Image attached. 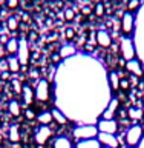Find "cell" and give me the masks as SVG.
<instances>
[{
	"label": "cell",
	"mask_w": 144,
	"mask_h": 148,
	"mask_svg": "<svg viewBox=\"0 0 144 148\" xmlns=\"http://www.w3.org/2000/svg\"><path fill=\"white\" fill-rule=\"evenodd\" d=\"M126 73L130 74V76H135L138 79H143L144 77V68H143V63L140 62V59H132L126 62Z\"/></svg>",
	"instance_id": "30bf717a"
},
{
	"label": "cell",
	"mask_w": 144,
	"mask_h": 148,
	"mask_svg": "<svg viewBox=\"0 0 144 148\" xmlns=\"http://www.w3.org/2000/svg\"><path fill=\"white\" fill-rule=\"evenodd\" d=\"M12 74L11 73H9V71H5V73H0V80H2V82H11L12 80Z\"/></svg>",
	"instance_id": "d590c367"
},
{
	"label": "cell",
	"mask_w": 144,
	"mask_h": 148,
	"mask_svg": "<svg viewBox=\"0 0 144 148\" xmlns=\"http://www.w3.org/2000/svg\"><path fill=\"white\" fill-rule=\"evenodd\" d=\"M121 108V103H120V100L117 99V97H112L110 99V102L107 103V106L104 108V111L101 113L100 119H104V120H114L115 117H117V113L118 110Z\"/></svg>",
	"instance_id": "9c48e42d"
},
{
	"label": "cell",
	"mask_w": 144,
	"mask_h": 148,
	"mask_svg": "<svg viewBox=\"0 0 144 148\" xmlns=\"http://www.w3.org/2000/svg\"><path fill=\"white\" fill-rule=\"evenodd\" d=\"M97 140L101 145V148H120V143L117 140L115 134H106V133H98Z\"/></svg>",
	"instance_id": "7c38bea8"
},
{
	"label": "cell",
	"mask_w": 144,
	"mask_h": 148,
	"mask_svg": "<svg viewBox=\"0 0 144 148\" xmlns=\"http://www.w3.org/2000/svg\"><path fill=\"white\" fill-rule=\"evenodd\" d=\"M52 83L48 82V79L40 77L35 83L34 92H35V102H40V103H46L51 97H52Z\"/></svg>",
	"instance_id": "3957f363"
},
{
	"label": "cell",
	"mask_w": 144,
	"mask_h": 148,
	"mask_svg": "<svg viewBox=\"0 0 144 148\" xmlns=\"http://www.w3.org/2000/svg\"><path fill=\"white\" fill-rule=\"evenodd\" d=\"M138 90H140V91H144V80H141L140 83H138Z\"/></svg>",
	"instance_id": "ab89813d"
},
{
	"label": "cell",
	"mask_w": 144,
	"mask_h": 148,
	"mask_svg": "<svg viewBox=\"0 0 144 148\" xmlns=\"http://www.w3.org/2000/svg\"><path fill=\"white\" fill-rule=\"evenodd\" d=\"M8 139L11 143H20L22 140V134H20V128H18V125H11L9 127V131H8Z\"/></svg>",
	"instance_id": "603a6c76"
},
{
	"label": "cell",
	"mask_w": 144,
	"mask_h": 148,
	"mask_svg": "<svg viewBox=\"0 0 144 148\" xmlns=\"http://www.w3.org/2000/svg\"><path fill=\"white\" fill-rule=\"evenodd\" d=\"M121 34L123 37H133L137 29V14L132 12H123L121 16Z\"/></svg>",
	"instance_id": "5b68a950"
},
{
	"label": "cell",
	"mask_w": 144,
	"mask_h": 148,
	"mask_svg": "<svg viewBox=\"0 0 144 148\" xmlns=\"http://www.w3.org/2000/svg\"><path fill=\"white\" fill-rule=\"evenodd\" d=\"M6 28H8V31L9 32H17L18 31V28H20V22H18V18L16 16H9L6 18Z\"/></svg>",
	"instance_id": "cb8c5ba5"
},
{
	"label": "cell",
	"mask_w": 144,
	"mask_h": 148,
	"mask_svg": "<svg viewBox=\"0 0 144 148\" xmlns=\"http://www.w3.org/2000/svg\"><path fill=\"white\" fill-rule=\"evenodd\" d=\"M118 46H120V54L121 57L129 62L132 59H137V48H135V42L132 37H121L118 40Z\"/></svg>",
	"instance_id": "277c9868"
},
{
	"label": "cell",
	"mask_w": 144,
	"mask_h": 148,
	"mask_svg": "<svg viewBox=\"0 0 144 148\" xmlns=\"http://www.w3.org/2000/svg\"><path fill=\"white\" fill-rule=\"evenodd\" d=\"M68 2H74V0H68Z\"/></svg>",
	"instance_id": "7bdbcfd3"
},
{
	"label": "cell",
	"mask_w": 144,
	"mask_h": 148,
	"mask_svg": "<svg viewBox=\"0 0 144 148\" xmlns=\"http://www.w3.org/2000/svg\"><path fill=\"white\" fill-rule=\"evenodd\" d=\"M51 113H52V119H54V123L55 125H58V127H62V128H66L69 123H71V120L68 119V116L63 113L62 110H58V108H51Z\"/></svg>",
	"instance_id": "4fadbf2b"
},
{
	"label": "cell",
	"mask_w": 144,
	"mask_h": 148,
	"mask_svg": "<svg viewBox=\"0 0 144 148\" xmlns=\"http://www.w3.org/2000/svg\"><path fill=\"white\" fill-rule=\"evenodd\" d=\"M22 100L23 103H25L26 106H32L35 102V92H34V88H32L31 85H28V83H25L23 85V90H22Z\"/></svg>",
	"instance_id": "5bb4252c"
},
{
	"label": "cell",
	"mask_w": 144,
	"mask_h": 148,
	"mask_svg": "<svg viewBox=\"0 0 144 148\" xmlns=\"http://www.w3.org/2000/svg\"><path fill=\"white\" fill-rule=\"evenodd\" d=\"M54 131L51 130V127H39L34 133V142L39 147H45L48 142L52 140Z\"/></svg>",
	"instance_id": "8992f818"
},
{
	"label": "cell",
	"mask_w": 144,
	"mask_h": 148,
	"mask_svg": "<svg viewBox=\"0 0 144 148\" xmlns=\"http://www.w3.org/2000/svg\"><path fill=\"white\" fill-rule=\"evenodd\" d=\"M106 12V6L103 2H97L94 5V8H92V14H94L95 17H103Z\"/></svg>",
	"instance_id": "f546056e"
},
{
	"label": "cell",
	"mask_w": 144,
	"mask_h": 148,
	"mask_svg": "<svg viewBox=\"0 0 144 148\" xmlns=\"http://www.w3.org/2000/svg\"><path fill=\"white\" fill-rule=\"evenodd\" d=\"M49 62L51 63H52L54 65V66H60V65H62L63 63V59L62 57H60V54H58V51H55V53H52V54H51V57H49Z\"/></svg>",
	"instance_id": "4dcf8cb0"
},
{
	"label": "cell",
	"mask_w": 144,
	"mask_h": 148,
	"mask_svg": "<svg viewBox=\"0 0 144 148\" xmlns=\"http://www.w3.org/2000/svg\"><path fill=\"white\" fill-rule=\"evenodd\" d=\"M23 117H25V120H28V122H37V111L32 108V106H26L25 110H23Z\"/></svg>",
	"instance_id": "f1b7e54d"
},
{
	"label": "cell",
	"mask_w": 144,
	"mask_h": 148,
	"mask_svg": "<svg viewBox=\"0 0 144 148\" xmlns=\"http://www.w3.org/2000/svg\"><path fill=\"white\" fill-rule=\"evenodd\" d=\"M5 53H6V57L8 56H17L18 53V39L16 37H9L5 43Z\"/></svg>",
	"instance_id": "44dd1931"
},
{
	"label": "cell",
	"mask_w": 144,
	"mask_h": 148,
	"mask_svg": "<svg viewBox=\"0 0 144 148\" xmlns=\"http://www.w3.org/2000/svg\"><path fill=\"white\" fill-rule=\"evenodd\" d=\"M74 148H101V145L98 143L97 139L94 140H83V142H77Z\"/></svg>",
	"instance_id": "4316f807"
},
{
	"label": "cell",
	"mask_w": 144,
	"mask_h": 148,
	"mask_svg": "<svg viewBox=\"0 0 144 148\" xmlns=\"http://www.w3.org/2000/svg\"><path fill=\"white\" fill-rule=\"evenodd\" d=\"M8 113L11 114V117H20L22 113V103L17 99H11L8 102Z\"/></svg>",
	"instance_id": "7402d4cb"
},
{
	"label": "cell",
	"mask_w": 144,
	"mask_h": 148,
	"mask_svg": "<svg viewBox=\"0 0 144 148\" xmlns=\"http://www.w3.org/2000/svg\"><path fill=\"white\" fill-rule=\"evenodd\" d=\"M9 85H11V91L14 92V94L16 96H20L22 94V90H23V85H25V83H23L20 79H16L14 77L11 82H9Z\"/></svg>",
	"instance_id": "484cf974"
},
{
	"label": "cell",
	"mask_w": 144,
	"mask_h": 148,
	"mask_svg": "<svg viewBox=\"0 0 144 148\" xmlns=\"http://www.w3.org/2000/svg\"><path fill=\"white\" fill-rule=\"evenodd\" d=\"M63 17H64V22H68V23H71L75 20V11H74L72 8H68V9H64V12H63Z\"/></svg>",
	"instance_id": "1f68e13d"
},
{
	"label": "cell",
	"mask_w": 144,
	"mask_h": 148,
	"mask_svg": "<svg viewBox=\"0 0 144 148\" xmlns=\"http://www.w3.org/2000/svg\"><path fill=\"white\" fill-rule=\"evenodd\" d=\"M141 5H143V2H141V0H127V2H126L127 12L137 14V12L141 9Z\"/></svg>",
	"instance_id": "d4e9b609"
},
{
	"label": "cell",
	"mask_w": 144,
	"mask_h": 148,
	"mask_svg": "<svg viewBox=\"0 0 144 148\" xmlns=\"http://www.w3.org/2000/svg\"><path fill=\"white\" fill-rule=\"evenodd\" d=\"M123 148H127V147H123Z\"/></svg>",
	"instance_id": "ee69618b"
},
{
	"label": "cell",
	"mask_w": 144,
	"mask_h": 148,
	"mask_svg": "<svg viewBox=\"0 0 144 148\" xmlns=\"http://www.w3.org/2000/svg\"><path fill=\"white\" fill-rule=\"evenodd\" d=\"M140 125H141V127H143V130H144V117H143V120H141V123H140Z\"/></svg>",
	"instance_id": "60d3db41"
},
{
	"label": "cell",
	"mask_w": 144,
	"mask_h": 148,
	"mask_svg": "<svg viewBox=\"0 0 144 148\" xmlns=\"http://www.w3.org/2000/svg\"><path fill=\"white\" fill-rule=\"evenodd\" d=\"M127 114H129V120L132 123H137V122H141L143 117H144V110L138 105H130L127 108Z\"/></svg>",
	"instance_id": "e0dca14e"
},
{
	"label": "cell",
	"mask_w": 144,
	"mask_h": 148,
	"mask_svg": "<svg viewBox=\"0 0 144 148\" xmlns=\"http://www.w3.org/2000/svg\"><path fill=\"white\" fill-rule=\"evenodd\" d=\"M120 76L117 73V69H110V71H107V85L110 88V91L114 92V94H117L118 90H120Z\"/></svg>",
	"instance_id": "2e32d148"
},
{
	"label": "cell",
	"mask_w": 144,
	"mask_h": 148,
	"mask_svg": "<svg viewBox=\"0 0 144 148\" xmlns=\"http://www.w3.org/2000/svg\"><path fill=\"white\" fill-rule=\"evenodd\" d=\"M129 90H130V82H129V77H124L120 80V90L121 92H129Z\"/></svg>",
	"instance_id": "d6a6232c"
},
{
	"label": "cell",
	"mask_w": 144,
	"mask_h": 148,
	"mask_svg": "<svg viewBox=\"0 0 144 148\" xmlns=\"http://www.w3.org/2000/svg\"><path fill=\"white\" fill-rule=\"evenodd\" d=\"M37 123H40V127H49V125H52L54 119H52L51 110L39 111V113H37Z\"/></svg>",
	"instance_id": "d6986e66"
},
{
	"label": "cell",
	"mask_w": 144,
	"mask_h": 148,
	"mask_svg": "<svg viewBox=\"0 0 144 148\" xmlns=\"http://www.w3.org/2000/svg\"><path fill=\"white\" fill-rule=\"evenodd\" d=\"M64 39H66L68 43H72L77 39V29L74 26H66L64 28Z\"/></svg>",
	"instance_id": "83f0119b"
},
{
	"label": "cell",
	"mask_w": 144,
	"mask_h": 148,
	"mask_svg": "<svg viewBox=\"0 0 144 148\" xmlns=\"http://www.w3.org/2000/svg\"><path fill=\"white\" fill-rule=\"evenodd\" d=\"M8 71V62L6 59H0V73H5Z\"/></svg>",
	"instance_id": "8d00e7d4"
},
{
	"label": "cell",
	"mask_w": 144,
	"mask_h": 148,
	"mask_svg": "<svg viewBox=\"0 0 144 148\" xmlns=\"http://www.w3.org/2000/svg\"><path fill=\"white\" fill-rule=\"evenodd\" d=\"M97 130L98 133H106V134H115L117 136L118 131H120V127H118V122L117 120H104V119H98L97 120Z\"/></svg>",
	"instance_id": "52a82bcc"
},
{
	"label": "cell",
	"mask_w": 144,
	"mask_h": 148,
	"mask_svg": "<svg viewBox=\"0 0 144 148\" xmlns=\"http://www.w3.org/2000/svg\"><path fill=\"white\" fill-rule=\"evenodd\" d=\"M95 42H97V45L100 46V48H110V46L114 45V39H112V36H110V32L109 31H106V29H98L95 32Z\"/></svg>",
	"instance_id": "8fae6325"
},
{
	"label": "cell",
	"mask_w": 144,
	"mask_h": 148,
	"mask_svg": "<svg viewBox=\"0 0 144 148\" xmlns=\"http://www.w3.org/2000/svg\"><path fill=\"white\" fill-rule=\"evenodd\" d=\"M143 110H144V100H143Z\"/></svg>",
	"instance_id": "b9f144b4"
},
{
	"label": "cell",
	"mask_w": 144,
	"mask_h": 148,
	"mask_svg": "<svg viewBox=\"0 0 144 148\" xmlns=\"http://www.w3.org/2000/svg\"><path fill=\"white\" fill-rule=\"evenodd\" d=\"M17 57L20 60L22 66H28L31 62V51H29V42L26 39H20L18 40V53Z\"/></svg>",
	"instance_id": "ba28073f"
},
{
	"label": "cell",
	"mask_w": 144,
	"mask_h": 148,
	"mask_svg": "<svg viewBox=\"0 0 144 148\" xmlns=\"http://www.w3.org/2000/svg\"><path fill=\"white\" fill-rule=\"evenodd\" d=\"M5 3L9 9H17L20 6V0H5Z\"/></svg>",
	"instance_id": "e575fe53"
},
{
	"label": "cell",
	"mask_w": 144,
	"mask_h": 148,
	"mask_svg": "<svg viewBox=\"0 0 144 148\" xmlns=\"http://www.w3.org/2000/svg\"><path fill=\"white\" fill-rule=\"evenodd\" d=\"M22 20H23V22H25V23H28V22H29V20H31V17H29V14H28V12H23V14H22Z\"/></svg>",
	"instance_id": "f35d334b"
},
{
	"label": "cell",
	"mask_w": 144,
	"mask_h": 148,
	"mask_svg": "<svg viewBox=\"0 0 144 148\" xmlns=\"http://www.w3.org/2000/svg\"><path fill=\"white\" fill-rule=\"evenodd\" d=\"M6 62H8V71L11 74H18L22 71V63L17 56H8Z\"/></svg>",
	"instance_id": "ffe728a7"
},
{
	"label": "cell",
	"mask_w": 144,
	"mask_h": 148,
	"mask_svg": "<svg viewBox=\"0 0 144 148\" xmlns=\"http://www.w3.org/2000/svg\"><path fill=\"white\" fill-rule=\"evenodd\" d=\"M39 32H37V31H34V29H31L29 32H28V36H26V40L28 42H37V40H39Z\"/></svg>",
	"instance_id": "836d02e7"
},
{
	"label": "cell",
	"mask_w": 144,
	"mask_h": 148,
	"mask_svg": "<svg viewBox=\"0 0 144 148\" xmlns=\"http://www.w3.org/2000/svg\"><path fill=\"white\" fill-rule=\"evenodd\" d=\"M81 14H83V16H91V14H92V8L91 6H83V9H81Z\"/></svg>",
	"instance_id": "74e56055"
},
{
	"label": "cell",
	"mask_w": 144,
	"mask_h": 148,
	"mask_svg": "<svg viewBox=\"0 0 144 148\" xmlns=\"http://www.w3.org/2000/svg\"><path fill=\"white\" fill-rule=\"evenodd\" d=\"M98 136V130L97 125L87 123V125H74L72 127V134L71 139L75 145L77 142H83V140H94Z\"/></svg>",
	"instance_id": "6da1fadb"
},
{
	"label": "cell",
	"mask_w": 144,
	"mask_h": 148,
	"mask_svg": "<svg viewBox=\"0 0 144 148\" xmlns=\"http://www.w3.org/2000/svg\"><path fill=\"white\" fill-rule=\"evenodd\" d=\"M51 148H74V142L69 136H57L52 139Z\"/></svg>",
	"instance_id": "ac0fdd59"
},
{
	"label": "cell",
	"mask_w": 144,
	"mask_h": 148,
	"mask_svg": "<svg viewBox=\"0 0 144 148\" xmlns=\"http://www.w3.org/2000/svg\"><path fill=\"white\" fill-rule=\"evenodd\" d=\"M143 139H144V130L140 123H133L124 131V142H126L127 148H138L141 145Z\"/></svg>",
	"instance_id": "7a4b0ae2"
},
{
	"label": "cell",
	"mask_w": 144,
	"mask_h": 148,
	"mask_svg": "<svg viewBox=\"0 0 144 148\" xmlns=\"http://www.w3.org/2000/svg\"><path fill=\"white\" fill-rule=\"evenodd\" d=\"M58 54H60V57L63 59V62L64 60H69V59H72L74 56H77V46L74 43H64V45L60 46Z\"/></svg>",
	"instance_id": "9a60e30c"
}]
</instances>
